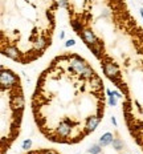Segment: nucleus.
I'll use <instances>...</instances> for the list:
<instances>
[{"mask_svg": "<svg viewBox=\"0 0 143 154\" xmlns=\"http://www.w3.org/2000/svg\"><path fill=\"white\" fill-rule=\"evenodd\" d=\"M0 82L4 87H12V85L19 84V76L11 69H5L1 67V73H0Z\"/></svg>", "mask_w": 143, "mask_h": 154, "instance_id": "nucleus-1", "label": "nucleus"}, {"mask_svg": "<svg viewBox=\"0 0 143 154\" xmlns=\"http://www.w3.org/2000/svg\"><path fill=\"white\" fill-rule=\"evenodd\" d=\"M78 36H80V37L82 39V41H84L86 45L96 44V43L99 40V37H97V35H96V33H94L92 29H89V28L84 29V31H82V32H81Z\"/></svg>", "mask_w": 143, "mask_h": 154, "instance_id": "nucleus-2", "label": "nucleus"}, {"mask_svg": "<svg viewBox=\"0 0 143 154\" xmlns=\"http://www.w3.org/2000/svg\"><path fill=\"white\" fill-rule=\"evenodd\" d=\"M113 141H114V134L110 133V132H106L105 134H102L101 137H99L98 144L101 145L102 147H106V146H109Z\"/></svg>", "mask_w": 143, "mask_h": 154, "instance_id": "nucleus-3", "label": "nucleus"}, {"mask_svg": "<svg viewBox=\"0 0 143 154\" xmlns=\"http://www.w3.org/2000/svg\"><path fill=\"white\" fill-rule=\"evenodd\" d=\"M111 145H113V149H115V150H122L123 149V141L121 140V138H114V141L111 142Z\"/></svg>", "mask_w": 143, "mask_h": 154, "instance_id": "nucleus-4", "label": "nucleus"}, {"mask_svg": "<svg viewBox=\"0 0 143 154\" xmlns=\"http://www.w3.org/2000/svg\"><path fill=\"white\" fill-rule=\"evenodd\" d=\"M102 150V146L99 144H93L92 146L87 149V152H89V154H99Z\"/></svg>", "mask_w": 143, "mask_h": 154, "instance_id": "nucleus-5", "label": "nucleus"}, {"mask_svg": "<svg viewBox=\"0 0 143 154\" xmlns=\"http://www.w3.org/2000/svg\"><path fill=\"white\" fill-rule=\"evenodd\" d=\"M31 147H32V140H31V138H27V140L23 141V144H21V149L29 152V149H31Z\"/></svg>", "mask_w": 143, "mask_h": 154, "instance_id": "nucleus-6", "label": "nucleus"}, {"mask_svg": "<svg viewBox=\"0 0 143 154\" xmlns=\"http://www.w3.org/2000/svg\"><path fill=\"white\" fill-rule=\"evenodd\" d=\"M109 97V105L110 106H117V104H118V101H117V97L113 94V96H107Z\"/></svg>", "mask_w": 143, "mask_h": 154, "instance_id": "nucleus-7", "label": "nucleus"}, {"mask_svg": "<svg viewBox=\"0 0 143 154\" xmlns=\"http://www.w3.org/2000/svg\"><path fill=\"white\" fill-rule=\"evenodd\" d=\"M37 154H59V153L54 152V150H52V149H44V150L37 152Z\"/></svg>", "mask_w": 143, "mask_h": 154, "instance_id": "nucleus-8", "label": "nucleus"}, {"mask_svg": "<svg viewBox=\"0 0 143 154\" xmlns=\"http://www.w3.org/2000/svg\"><path fill=\"white\" fill-rule=\"evenodd\" d=\"M73 45H76V40H73V39H69L68 41L65 43V47H66V48H69V47H73Z\"/></svg>", "mask_w": 143, "mask_h": 154, "instance_id": "nucleus-9", "label": "nucleus"}, {"mask_svg": "<svg viewBox=\"0 0 143 154\" xmlns=\"http://www.w3.org/2000/svg\"><path fill=\"white\" fill-rule=\"evenodd\" d=\"M114 96L117 97V98H122V97H123L122 94H121V93H119V92H118V90H114Z\"/></svg>", "mask_w": 143, "mask_h": 154, "instance_id": "nucleus-10", "label": "nucleus"}, {"mask_svg": "<svg viewBox=\"0 0 143 154\" xmlns=\"http://www.w3.org/2000/svg\"><path fill=\"white\" fill-rule=\"evenodd\" d=\"M111 124L114 125V126H118V124H117V120H115V117H111Z\"/></svg>", "mask_w": 143, "mask_h": 154, "instance_id": "nucleus-11", "label": "nucleus"}, {"mask_svg": "<svg viewBox=\"0 0 143 154\" xmlns=\"http://www.w3.org/2000/svg\"><path fill=\"white\" fill-rule=\"evenodd\" d=\"M64 37H65V32H61V33H60V39H64Z\"/></svg>", "mask_w": 143, "mask_h": 154, "instance_id": "nucleus-12", "label": "nucleus"}, {"mask_svg": "<svg viewBox=\"0 0 143 154\" xmlns=\"http://www.w3.org/2000/svg\"><path fill=\"white\" fill-rule=\"evenodd\" d=\"M139 12H141V16H142V19H143V8H141V11H139Z\"/></svg>", "mask_w": 143, "mask_h": 154, "instance_id": "nucleus-13", "label": "nucleus"}, {"mask_svg": "<svg viewBox=\"0 0 143 154\" xmlns=\"http://www.w3.org/2000/svg\"><path fill=\"white\" fill-rule=\"evenodd\" d=\"M126 154H129V153H126Z\"/></svg>", "mask_w": 143, "mask_h": 154, "instance_id": "nucleus-14", "label": "nucleus"}]
</instances>
